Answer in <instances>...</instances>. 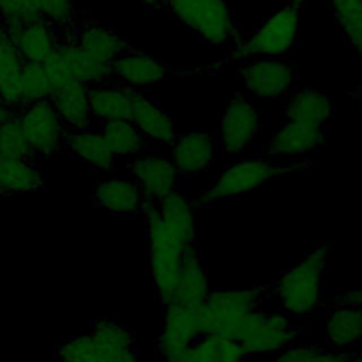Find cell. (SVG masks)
<instances>
[{
	"instance_id": "5bb4252c",
	"label": "cell",
	"mask_w": 362,
	"mask_h": 362,
	"mask_svg": "<svg viewBox=\"0 0 362 362\" xmlns=\"http://www.w3.org/2000/svg\"><path fill=\"white\" fill-rule=\"evenodd\" d=\"M236 76L256 98L281 99L296 81V69L274 58H260L239 68Z\"/></svg>"
},
{
	"instance_id": "4dcf8cb0",
	"label": "cell",
	"mask_w": 362,
	"mask_h": 362,
	"mask_svg": "<svg viewBox=\"0 0 362 362\" xmlns=\"http://www.w3.org/2000/svg\"><path fill=\"white\" fill-rule=\"evenodd\" d=\"M266 362H362V352H328L311 344H296L274 354V356Z\"/></svg>"
},
{
	"instance_id": "5b68a950",
	"label": "cell",
	"mask_w": 362,
	"mask_h": 362,
	"mask_svg": "<svg viewBox=\"0 0 362 362\" xmlns=\"http://www.w3.org/2000/svg\"><path fill=\"white\" fill-rule=\"evenodd\" d=\"M274 296L273 281L250 290L211 291L202 305V335L236 339L245 320L253 311L262 310L266 300Z\"/></svg>"
},
{
	"instance_id": "484cf974",
	"label": "cell",
	"mask_w": 362,
	"mask_h": 362,
	"mask_svg": "<svg viewBox=\"0 0 362 362\" xmlns=\"http://www.w3.org/2000/svg\"><path fill=\"white\" fill-rule=\"evenodd\" d=\"M65 148L81 161L100 171H113L116 156L112 153L102 133L86 130H66Z\"/></svg>"
},
{
	"instance_id": "ffe728a7",
	"label": "cell",
	"mask_w": 362,
	"mask_h": 362,
	"mask_svg": "<svg viewBox=\"0 0 362 362\" xmlns=\"http://www.w3.org/2000/svg\"><path fill=\"white\" fill-rule=\"evenodd\" d=\"M66 27V25H65ZM65 27H58L57 49L64 58L68 69L75 81L88 86L95 83H105L116 79L112 68L92 59L66 33Z\"/></svg>"
},
{
	"instance_id": "ee69618b",
	"label": "cell",
	"mask_w": 362,
	"mask_h": 362,
	"mask_svg": "<svg viewBox=\"0 0 362 362\" xmlns=\"http://www.w3.org/2000/svg\"><path fill=\"white\" fill-rule=\"evenodd\" d=\"M239 362H250L247 358H245V359H242V361H239Z\"/></svg>"
},
{
	"instance_id": "83f0119b",
	"label": "cell",
	"mask_w": 362,
	"mask_h": 362,
	"mask_svg": "<svg viewBox=\"0 0 362 362\" xmlns=\"http://www.w3.org/2000/svg\"><path fill=\"white\" fill-rule=\"evenodd\" d=\"M44 188V175L27 158L0 157V195L37 192Z\"/></svg>"
},
{
	"instance_id": "d4e9b609",
	"label": "cell",
	"mask_w": 362,
	"mask_h": 362,
	"mask_svg": "<svg viewBox=\"0 0 362 362\" xmlns=\"http://www.w3.org/2000/svg\"><path fill=\"white\" fill-rule=\"evenodd\" d=\"M209 293L206 270L199 260L198 245H194L184 255L174 300L171 303L202 305Z\"/></svg>"
},
{
	"instance_id": "60d3db41",
	"label": "cell",
	"mask_w": 362,
	"mask_h": 362,
	"mask_svg": "<svg viewBox=\"0 0 362 362\" xmlns=\"http://www.w3.org/2000/svg\"><path fill=\"white\" fill-rule=\"evenodd\" d=\"M16 115H18V112H16V110H13V109L4 106V105L0 102V123L8 120L10 117H13V116H16Z\"/></svg>"
},
{
	"instance_id": "9a60e30c",
	"label": "cell",
	"mask_w": 362,
	"mask_h": 362,
	"mask_svg": "<svg viewBox=\"0 0 362 362\" xmlns=\"http://www.w3.org/2000/svg\"><path fill=\"white\" fill-rule=\"evenodd\" d=\"M112 72L113 76L134 88V86H151L157 82H161L168 78L180 76V78H188L192 75H199L198 69H178L168 66L158 59L146 55L140 52L139 49L124 54L120 58H117L112 64Z\"/></svg>"
},
{
	"instance_id": "f35d334b",
	"label": "cell",
	"mask_w": 362,
	"mask_h": 362,
	"mask_svg": "<svg viewBox=\"0 0 362 362\" xmlns=\"http://www.w3.org/2000/svg\"><path fill=\"white\" fill-rule=\"evenodd\" d=\"M44 68L47 71V75H48V79L51 83V93L54 90L62 88L64 85L69 83L71 81H75L71 71L68 69L64 58L58 52V49H55V52L51 55V58L44 64Z\"/></svg>"
},
{
	"instance_id": "7402d4cb",
	"label": "cell",
	"mask_w": 362,
	"mask_h": 362,
	"mask_svg": "<svg viewBox=\"0 0 362 362\" xmlns=\"http://www.w3.org/2000/svg\"><path fill=\"white\" fill-rule=\"evenodd\" d=\"M93 202L96 206L112 214L136 215L143 212L146 198L134 181L110 178L95 187Z\"/></svg>"
},
{
	"instance_id": "4316f807",
	"label": "cell",
	"mask_w": 362,
	"mask_h": 362,
	"mask_svg": "<svg viewBox=\"0 0 362 362\" xmlns=\"http://www.w3.org/2000/svg\"><path fill=\"white\" fill-rule=\"evenodd\" d=\"M327 341L335 348H345L362 339V307L335 303L328 313Z\"/></svg>"
},
{
	"instance_id": "d590c367",
	"label": "cell",
	"mask_w": 362,
	"mask_h": 362,
	"mask_svg": "<svg viewBox=\"0 0 362 362\" xmlns=\"http://www.w3.org/2000/svg\"><path fill=\"white\" fill-rule=\"evenodd\" d=\"M41 18L57 27H65L75 21L74 0H31Z\"/></svg>"
},
{
	"instance_id": "44dd1931",
	"label": "cell",
	"mask_w": 362,
	"mask_h": 362,
	"mask_svg": "<svg viewBox=\"0 0 362 362\" xmlns=\"http://www.w3.org/2000/svg\"><path fill=\"white\" fill-rule=\"evenodd\" d=\"M281 120L301 124L327 126V120L334 115L332 98L315 88H304L296 92L281 107Z\"/></svg>"
},
{
	"instance_id": "b9f144b4",
	"label": "cell",
	"mask_w": 362,
	"mask_h": 362,
	"mask_svg": "<svg viewBox=\"0 0 362 362\" xmlns=\"http://www.w3.org/2000/svg\"><path fill=\"white\" fill-rule=\"evenodd\" d=\"M143 4L148 6V7H153V8H163L165 0H140Z\"/></svg>"
},
{
	"instance_id": "30bf717a",
	"label": "cell",
	"mask_w": 362,
	"mask_h": 362,
	"mask_svg": "<svg viewBox=\"0 0 362 362\" xmlns=\"http://www.w3.org/2000/svg\"><path fill=\"white\" fill-rule=\"evenodd\" d=\"M18 119L34 154L52 157L65 147L66 129L51 99L24 106Z\"/></svg>"
},
{
	"instance_id": "1f68e13d",
	"label": "cell",
	"mask_w": 362,
	"mask_h": 362,
	"mask_svg": "<svg viewBox=\"0 0 362 362\" xmlns=\"http://www.w3.org/2000/svg\"><path fill=\"white\" fill-rule=\"evenodd\" d=\"M348 45L362 61V0H331Z\"/></svg>"
},
{
	"instance_id": "9c48e42d",
	"label": "cell",
	"mask_w": 362,
	"mask_h": 362,
	"mask_svg": "<svg viewBox=\"0 0 362 362\" xmlns=\"http://www.w3.org/2000/svg\"><path fill=\"white\" fill-rule=\"evenodd\" d=\"M202 305L180 303L164 305L163 329L157 342V355L161 362H175L202 335Z\"/></svg>"
},
{
	"instance_id": "d6a6232c",
	"label": "cell",
	"mask_w": 362,
	"mask_h": 362,
	"mask_svg": "<svg viewBox=\"0 0 362 362\" xmlns=\"http://www.w3.org/2000/svg\"><path fill=\"white\" fill-rule=\"evenodd\" d=\"M34 151L20 123L18 115L0 123V157L1 158H33Z\"/></svg>"
},
{
	"instance_id": "ba28073f",
	"label": "cell",
	"mask_w": 362,
	"mask_h": 362,
	"mask_svg": "<svg viewBox=\"0 0 362 362\" xmlns=\"http://www.w3.org/2000/svg\"><path fill=\"white\" fill-rule=\"evenodd\" d=\"M305 329L303 325L293 324L281 313L264 311L262 308L249 314L235 341L239 342L247 355L277 354L296 345Z\"/></svg>"
},
{
	"instance_id": "7a4b0ae2",
	"label": "cell",
	"mask_w": 362,
	"mask_h": 362,
	"mask_svg": "<svg viewBox=\"0 0 362 362\" xmlns=\"http://www.w3.org/2000/svg\"><path fill=\"white\" fill-rule=\"evenodd\" d=\"M308 0H287L266 23L249 38L243 40L235 49L218 62L202 66L201 74H218L232 62H242L249 58L287 54L296 44L298 35V18Z\"/></svg>"
},
{
	"instance_id": "277c9868",
	"label": "cell",
	"mask_w": 362,
	"mask_h": 362,
	"mask_svg": "<svg viewBox=\"0 0 362 362\" xmlns=\"http://www.w3.org/2000/svg\"><path fill=\"white\" fill-rule=\"evenodd\" d=\"M55 355L61 362H140L132 334L106 318L95 320L89 332L61 342Z\"/></svg>"
},
{
	"instance_id": "4fadbf2b",
	"label": "cell",
	"mask_w": 362,
	"mask_h": 362,
	"mask_svg": "<svg viewBox=\"0 0 362 362\" xmlns=\"http://www.w3.org/2000/svg\"><path fill=\"white\" fill-rule=\"evenodd\" d=\"M68 35L95 61L112 66V64L134 48L117 31L90 20L74 21L66 25Z\"/></svg>"
},
{
	"instance_id": "3957f363",
	"label": "cell",
	"mask_w": 362,
	"mask_h": 362,
	"mask_svg": "<svg viewBox=\"0 0 362 362\" xmlns=\"http://www.w3.org/2000/svg\"><path fill=\"white\" fill-rule=\"evenodd\" d=\"M331 246V242L317 246L273 281L274 296L279 297L283 310L301 315L322 305L325 297L324 273Z\"/></svg>"
},
{
	"instance_id": "e0dca14e",
	"label": "cell",
	"mask_w": 362,
	"mask_h": 362,
	"mask_svg": "<svg viewBox=\"0 0 362 362\" xmlns=\"http://www.w3.org/2000/svg\"><path fill=\"white\" fill-rule=\"evenodd\" d=\"M327 136V126L301 124L281 120L272 140L266 144L264 153L269 158L284 154L308 153L318 147Z\"/></svg>"
},
{
	"instance_id": "cb8c5ba5",
	"label": "cell",
	"mask_w": 362,
	"mask_h": 362,
	"mask_svg": "<svg viewBox=\"0 0 362 362\" xmlns=\"http://www.w3.org/2000/svg\"><path fill=\"white\" fill-rule=\"evenodd\" d=\"M49 99L66 130L89 129L92 113L88 99V85L79 81H71L54 90Z\"/></svg>"
},
{
	"instance_id": "2e32d148",
	"label": "cell",
	"mask_w": 362,
	"mask_h": 362,
	"mask_svg": "<svg viewBox=\"0 0 362 362\" xmlns=\"http://www.w3.org/2000/svg\"><path fill=\"white\" fill-rule=\"evenodd\" d=\"M171 160L181 175L205 173L215 161V139L202 129L185 132L171 144Z\"/></svg>"
},
{
	"instance_id": "ac0fdd59",
	"label": "cell",
	"mask_w": 362,
	"mask_h": 362,
	"mask_svg": "<svg viewBox=\"0 0 362 362\" xmlns=\"http://www.w3.org/2000/svg\"><path fill=\"white\" fill-rule=\"evenodd\" d=\"M134 88L113 79L88 86V99L92 117L103 122L130 120L132 92Z\"/></svg>"
},
{
	"instance_id": "7bdbcfd3",
	"label": "cell",
	"mask_w": 362,
	"mask_h": 362,
	"mask_svg": "<svg viewBox=\"0 0 362 362\" xmlns=\"http://www.w3.org/2000/svg\"><path fill=\"white\" fill-rule=\"evenodd\" d=\"M348 96H352V98H356V99H362V83L356 85L355 88H352L351 90H346L345 92Z\"/></svg>"
},
{
	"instance_id": "836d02e7",
	"label": "cell",
	"mask_w": 362,
	"mask_h": 362,
	"mask_svg": "<svg viewBox=\"0 0 362 362\" xmlns=\"http://www.w3.org/2000/svg\"><path fill=\"white\" fill-rule=\"evenodd\" d=\"M20 76L25 96V106L38 100L49 99L51 83L42 64L24 61L20 69Z\"/></svg>"
},
{
	"instance_id": "f546056e",
	"label": "cell",
	"mask_w": 362,
	"mask_h": 362,
	"mask_svg": "<svg viewBox=\"0 0 362 362\" xmlns=\"http://www.w3.org/2000/svg\"><path fill=\"white\" fill-rule=\"evenodd\" d=\"M102 136L117 157H137L151 150L153 143L130 120L103 122Z\"/></svg>"
},
{
	"instance_id": "7c38bea8",
	"label": "cell",
	"mask_w": 362,
	"mask_h": 362,
	"mask_svg": "<svg viewBox=\"0 0 362 362\" xmlns=\"http://www.w3.org/2000/svg\"><path fill=\"white\" fill-rule=\"evenodd\" d=\"M127 168L146 201H160L180 191L181 173L171 158L146 153L133 157Z\"/></svg>"
},
{
	"instance_id": "ab89813d",
	"label": "cell",
	"mask_w": 362,
	"mask_h": 362,
	"mask_svg": "<svg viewBox=\"0 0 362 362\" xmlns=\"http://www.w3.org/2000/svg\"><path fill=\"white\" fill-rule=\"evenodd\" d=\"M335 303H339V304H351V305L362 307V287L358 288V290L345 291L341 297H338V298L335 300Z\"/></svg>"
},
{
	"instance_id": "52a82bcc",
	"label": "cell",
	"mask_w": 362,
	"mask_h": 362,
	"mask_svg": "<svg viewBox=\"0 0 362 362\" xmlns=\"http://www.w3.org/2000/svg\"><path fill=\"white\" fill-rule=\"evenodd\" d=\"M311 160L298 163H272L260 158H245L228 167L199 198L201 204H214L253 191L267 181L284 177L291 173L307 171Z\"/></svg>"
},
{
	"instance_id": "8d00e7d4",
	"label": "cell",
	"mask_w": 362,
	"mask_h": 362,
	"mask_svg": "<svg viewBox=\"0 0 362 362\" xmlns=\"http://www.w3.org/2000/svg\"><path fill=\"white\" fill-rule=\"evenodd\" d=\"M0 102L16 112H20L25 106L20 71L0 76Z\"/></svg>"
},
{
	"instance_id": "603a6c76",
	"label": "cell",
	"mask_w": 362,
	"mask_h": 362,
	"mask_svg": "<svg viewBox=\"0 0 362 362\" xmlns=\"http://www.w3.org/2000/svg\"><path fill=\"white\" fill-rule=\"evenodd\" d=\"M11 40L23 61L44 65L57 49L58 27L40 18L16 31Z\"/></svg>"
},
{
	"instance_id": "8992f818",
	"label": "cell",
	"mask_w": 362,
	"mask_h": 362,
	"mask_svg": "<svg viewBox=\"0 0 362 362\" xmlns=\"http://www.w3.org/2000/svg\"><path fill=\"white\" fill-rule=\"evenodd\" d=\"M161 10L171 14L205 44H240L245 40L226 0H165Z\"/></svg>"
},
{
	"instance_id": "d6986e66",
	"label": "cell",
	"mask_w": 362,
	"mask_h": 362,
	"mask_svg": "<svg viewBox=\"0 0 362 362\" xmlns=\"http://www.w3.org/2000/svg\"><path fill=\"white\" fill-rule=\"evenodd\" d=\"M130 122L151 143L171 146L178 136L171 116L136 89L132 92Z\"/></svg>"
},
{
	"instance_id": "74e56055",
	"label": "cell",
	"mask_w": 362,
	"mask_h": 362,
	"mask_svg": "<svg viewBox=\"0 0 362 362\" xmlns=\"http://www.w3.org/2000/svg\"><path fill=\"white\" fill-rule=\"evenodd\" d=\"M23 58L20 57L10 35L0 24V76L18 72L23 66Z\"/></svg>"
},
{
	"instance_id": "e575fe53",
	"label": "cell",
	"mask_w": 362,
	"mask_h": 362,
	"mask_svg": "<svg viewBox=\"0 0 362 362\" xmlns=\"http://www.w3.org/2000/svg\"><path fill=\"white\" fill-rule=\"evenodd\" d=\"M40 18L31 0H0V24L10 38L21 27Z\"/></svg>"
},
{
	"instance_id": "f1b7e54d",
	"label": "cell",
	"mask_w": 362,
	"mask_h": 362,
	"mask_svg": "<svg viewBox=\"0 0 362 362\" xmlns=\"http://www.w3.org/2000/svg\"><path fill=\"white\" fill-rule=\"evenodd\" d=\"M247 356L233 339L201 335L175 362H239Z\"/></svg>"
},
{
	"instance_id": "8fae6325",
	"label": "cell",
	"mask_w": 362,
	"mask_h": 362,
	"mask_svg": "<svg viewBox=\"0 0 362 362\" xmlns=\"http://www.w3.org/2000/svg\"><path fill=\"white\" fill-rule=\"evenodd\" d=\"M260 110L242 93H236L219 119L218 141L230 154L243 151L262 130Z\"/></svg>"
},
{
	"instance_id": "6da1fadb",
	"label": "cell",
	"mask_w": 362,
	"mask_h": 362,
	"mask_svg": "<svg viewBox=\"0 0 362 362\" xmlns=\"http://www.w3.org/2000/svg\"><path fill=\"white\" fill-rule=\"evenodd\" d=\"M147 235V267L163 305L174 300L185 252L197 243L194 205L175 191L143 208Z\"/></svg>"
}]
</instances>
